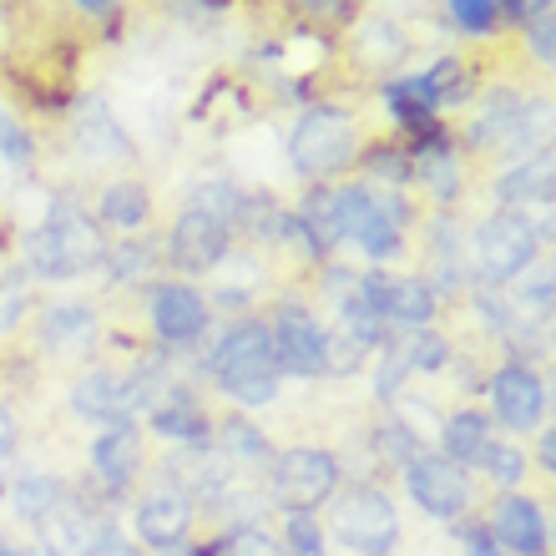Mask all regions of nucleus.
Instances as JSON below:
<instances>
[{"instance_id": "1", "label": "nucleus", "mask_w": 556, "mask_h": 556, "mask_svg": "<svg viewBox=\"0 0 556 556\" xmlns=\"http://www.w3.org/2000/svg\"><path fill=\"white\" fill-rule=\"evenodd\" d=\"M26 253H30V268L41 278H76L106 258L97 223H91L87 213H81V203H72V198L61 207H51V223H41V228L26 238Z\"/></svg>"}, {"instance_id": "2", "label": "nucleus", "mask_w": 556, "mask_h": 556, "mask_svg": "<svg viewBox=\"0 0 556 556\" xmlns=\"http://www.w3.org/2000/svg\"><path fill=\"white\" fill-rule=\"evenodd\" d=\"M213 375H218L223 395H233L238 405H268L278 395V365L264 324H233L213 350Z\"/></svg>"}, {"instance_id": "3", "label": "nucleus", "mask_w": 556, "mask_h": 556, "mask_svg": "<svg viewBox=\"0 0 556 556\" xmlns=\"http://www.w3.org/2000/svg\"><path fill=\"white\" fill-rule=\"evenodd\" d=\"M354 122L339 106H308L289 132V162L304 177H329L354 162Z\"/></svg>"}, {"instance_id": "4", "label": "nucleus", "mask_w": 556, "mask_h": 556, "mask_svg": "<svg viewBox=\"0 0 556 556\" xmlns=\"http://www.w3.org/2000/svg\"><path fill=\"white\" fill-rule=\"evenodd\" d=\"M334 536L344 552L354 556H390L400 546V511L395 501L375 491V485H359L350 496H339L334 506Z\"/></svg>"}, {"instance_id": "5", "label": "nucleus", "mask_w": 556, "mask_h": 556, "mask_svg": "<svg viewBox=\"0 0 556 556\" xmlns=\"http://www.w3.org/2000/svg\"><path fill=\"white\" fill-rule=\"evenodd\" d=\"M339 485V460L319 445H299V451H283L274 460V491L289 511H314L334 496Z\"/></svg>"}, {"instance_id": "6", "label": "nucleus", "mask_w": 556, "mask_h": 556, "mask_svg": "<svg viewBox=\"0 0 556 556\" xmlns=\"http://www.w3.org/2000/svg\"><path fill=\"white\" fill-rule=\"evenodd\" d=\"M405 491L425 516L435 521H455L470 506V481L466 470L445 460V455H410L405 460Z\"/></svg>"}, {"instance_id": "7", "label": "nucleus", "mask_w": 556, "mask_h": 556, "mask_svg": "<svg viewBox=\"0 0 556 556\" xmlns=\"http://www.w3.org/2000/svg\"><path fill=\"white\" fill-rule=\"evenodd\" d=\"M354 293L365 299L384 324H405V329H425L435 319V289L425 278H400V274H365L354 283Z\"/></svg>"}, {"instance_id": "8", "label": "nucleus", "mask_w": 556, "mask_h": 556, "mask_svg": "<svg viewBox=\"0 0 556 556\" xmlns=\"http://www.w3.org/2000/svg\"><path fill=\"white\" fill-rule=\"evenodd\" d=\"M476 258L491 278L527 274L531 258H536V228L521 213H496L476 228Z\"/></svg>"}, {"instance_id": "9", "label": "nucleus", "mask_w": 556, "mask_h": 556, "mask_svg": "<svg viewBox=\"0 0 556 556\" xmlns=\"http://www.w3.org/2000/svg\"><path fill=\"white\" fill-rule=\"evenodd\" d=\"M324 329L319 319L299 304L278 308V324L268 329V344H274V365L283 375H324Z\"/></svg>"}, {"instance_id": "10", "label": "nucleus", "mask_w": 556, "mask_h": 556, "mask_svg": "<svg viewBox=\"0 0 556 556\" xmlns=\"http://www.w3.org/2000/svg\"><path fill=\"white\" fill-rule=\"evenodd\" d=\"M405 228H410L405 198H400L395 188H380L365 198V213L354 223V243H359L375 264H384V258H395V253L405 249Z\"/></svg>"}, {"instance_id": "11", "label": "nucleus", "mask_w": 556, "mask_h": 556, "mask_svg": "<svg viewBox=\"0 0 556 556\" xmlns=\"http://www.w3.org/2000/svg\"><path fill=\"white\" fill-rule=\"evenodd\" d=\"M167 253L182 274H218V264L228 258V228L218 218H203V213H182L167 233Z\"/></svg>"}, {"instance_id": "12", "label": "nucleus", "mask_w": 556, "mask_h": 556, "mask_svg": "<svg viewBox=\"0 0 556 556\" xmlns=\"http://www.w3.org/2000/svg\"><path fill=\"white\" fill-rule=\"evenodd\" d=\"M152 329L162 344H192L207 329V299L188 283H157L152 289Z\"/></svg>"}, {"instance_id": "13", "label": "nucleus", "mask_w": 556, "mask_h": 556, "mask_svg": "<svg viewBox=\"0 0 556 556\" xmlns=\"http://www.w3.org/2000/svg\"><path fill=\"white\" fill-rule=\"evenodd\" d=\"M491 405H496V420L511 425V430H531L542 425L546 415V384L521 365H506L491 375Z\"/></svg>"}, {"instance_id": "14", "label": "nucleus", "mask_w": 556, "mask_h": 556, "mask_svg": "<svg viewBox=\"0 0 556 556\" xmlns=\"http://www.w3.org/2000/svg\"><path fill=\"white\" fill-rule=\"evenodd\" d=\"M491 542L516 556H546L552 531H546L542 506H531V501H521V496L496 501V511H491Z\"/></svg>"}, {"instance_id": "15", "label": "nucleus", "mask_w": 556, "mask_h": 556, "mask_svg": "<svg viewBox=\"0 0 556 556\" xmlns=\"http://www.w3.org/2000/svg\"><path fill=\"white\" fill-rule=\"evenodd\" d=\"M137 466H142V430H137L132 420H117L112 430L97 435V445H91V470H97L102 485L122 491V485L137 476Z\"/></svg>"}, {"instance_id": "16", "label": "nucleus", "mask_w": 556, "mask_h": 556, "mask_svg": "<svg viewBox=\"0 0 556 556\" xmlns=\"http://www.w3.org/2000/svg\"><path fill=\"white\" fill-rule=\"evenodd\" d=\"M72 132H76V147H81L91 162H127L132 157V137H127V127L112 117L106 102H81Z\"/></svg>"}, {"instance_id": "17", "label": "nucleus", "mask_w": 556, "mask_h": 556, "mask_svg": "<svg viewBox=\"0 0 556 556\" xmlns=\"http://www.w3.org/2000/svg\"><path fill=\"white\" fill-rule=\"evenodd\" d=\"M72 405H76V415H87V420L117 425L132 410V384L122 380L117 369H87L72 390Z\"/></svg>"}, {"instance_id": "18", "label": "nucleus", "mask_w": 556, "mask_h": 556, "mask_svg": "<svg viewBox=\"0 0 556 556\" xmlns=\"http://www.w3.org/2000/svg\"><path fill=\"white\" fill-rule=\"evenodd\" d=\"M192 527V501L182 491H152L137 506V536L147 546H177Z\"/></svg>"}, {"instance_id": "19", "label": "nucleus", "mask_w": 556, "mask_h": 556, "mask_svg": "<svg viewBox=\"0 0 556 556\" xmlns=\"http://www.w3.org/2000/svg\"><path fill=\"white\" fill-rule=\"evenodd\" d=\"M552 152H542V157H527L516 162L511 173L496 177V203L506 207V213H516V207H552Z\"/></svg>"}, {"instance_id": "20", "label": "nucleus", "mask_w": 556, "mask_h": 556, "mask_svg": "<svg viewBox=\"0 0 556 556\" xmlns=\"http://www.w3.org/2000/svg\"><path fill=\"white\" fill-rule=\"evenodd\" d=\"M152 430L167 440H192V445H198V440L207 435V415L182 384H167V400L152 405Z\"/></svg>"}, {"instance_id": "21", "label": "nucleus", "mask_w": 556, "mask_h": 556, "mask_svg": "<svg viewBox=\"0 0 556 556\" xmlns=\"http://www.w3.org/2000/svg\"><path fill=\"white\" fill-rule=\"evenodd\" d=\"M405 51H410V41H405V30H400L395 21H365V26L354 30V61L369 66V72H390V66H400Z\"/></svg>"}, {"instance_id": "22", "label": "nucleus", "mask_w": 556, "mask_h": 556, "mask_svg": "<svg viewBox=\"0 0 556 556\" xmlns=\"http://www.w3.org/2000/svg\"><path fill=\"white\" fill-rule=\"evenodd\" d=\"M440 445H445V460L470 466V460H481V451L491 445V420H485L481 410L451 415V420L440 425Z\"/></svg>"}, {"instance_id": "23", "label": "nucleus", "mask_w": 556, "mask_h": 556, "mask_svg": "<svg viewBox=\"0 0 556 556\" xmlns=\"http://www.w3.org/2000/svg\"><path fill=\"white\" fill-rule=\"evenodd\" d=\"M384 106H390V117H395L400 127H410V132H420V127L435 122V102H430V91H425L420 76L390 81V87H384Z\"/></svg>"}, {"instance_id": "24", "label": "nucleus", "mask_w": 556, "mask_h": 556, "mask_svg": "<svg viewBox=\"0 0 556 556\" xmlns=\"http://www.w3.org/2000/svg\"><path fill=\"white\" fill-rule=\"evenodd\" d=\"M97 213H102V223L132 233V228H142L147 223V213H152V198H147V188H137V182H112V188L102 192Z\"/></svg>"}, {"instance_id": "25", "label": "nucleus", "mask_w": 556, "mask_h": 556, "mask_svg": "<svg viewBox=\"0 0 556 556\" xmlns=\"http://www.w3.org/2000/svg\"><path fill=\"white\" fill-rule=\"evenodd\" d=\"M11 501H15V516H21V521L41 527L46 516H51V511L61 506V501H66V491H61V485L51 481V476H26V481H15Z\"/></svg>"}, {"instance_id": "26", "label": "nucleus", "mask_w": 556, "mask_h": 556, "mask_svg": "<svg viewBox=\"0 0 556 556\" xmlns=\"http://www.w3.org/2000/svg\"><path fill=\"white\" fill-rule=\"evenodd\" d=\"M420 81H425V91H430L435 112H440V106H460L470 97V66H466V61H455V56H440L435 66L420 76Z\"/></svg>"}, {"instance_id": "27", "label": "nucleus", "mask_w": 556, "mask_h": 556, "mask_svg": "<svg viewBox=\"0 0 556 556\" xmlns=\"http://www.w3.org/2000/svg\"><path fill=\"white\" fill-rule=\"evenodd\" d=\"M410 167H415V177H420V188H430L435 198H455V192H460V157H455L451 147L410 157Z\"/></svg>"}, {"instance_id": "28", "label": "nucleus", "mask_w": 556, "mask_h": 556, "mask_svg": "<svg viewBox=\"0 0 556 556\" xmlns=\"http://www.w3.org/2000/svg\"><path fill=\"white\" fill-rule=\"evenodd\" d=\"M192 213H203V218H218L223 228H233L238 213H243V192L233 182H203V188H192Z\"/></svg>"}, {"instance_id": "29", "label": "nucleus", "mask_w": 556, "mask_h": 556, "mask_svg": "<svg viewBox=\"0 0 556 556\" xmlns=\"http://www.w3.org/2000/svg\"><path fill=\"white\" fill-rule=\"evenodd\" d=\"M339 319H344V334H354L365 350H375V344H384V319L375 314V308L359 299V293L350 289V299L339 304Z\"/></svg>"}, {"instance_id": "30", "label": "nucleus", "mask_w": 556, "mask_h": 556, "mask_svg": "<svg viewBox=\"0 0 556 556\" xmlns=\"http://www.w3.org/2000/svg\"><path fill=\"white\" fill-rule=\"evenodd\" d=\"M400 359H405V369H440V365H451V344L440 334H430V329H415L405 344H400Z\"/></svg>"}, {"instance_id": "31", "label": "nucleus", "mask_w": 556, "mask_h": 556, "mask_svg": "<svg viewBox=\"0 0 556 556\" xmlns=\"http://www.w3.org/2000/svg\"><path fill=\"white\" fill-rule=\"evenodd\" d=\"M365 162H369V173H380L384 188H405V182H415L410 157H405V147H395V142H380L375 152H365Z\"/></svg>"}, {"instance_id": "32", "label": "nucleus", "mask_w": 556, "mask_h": 556, "mask_svg": "<svg viewBox=\"0 0 556 556\" xmlns=\"http://www.w3.org/2000/svg\"><path fill=\"white\" fill-rule=\"evenodd\" d=\"M365 354H369V350L359 344V339L339 329V334L324 339V375H350V369L365 365Z\"/></svg>"}, {"instance_id": "33", "label": "nucleus", "mask_w": 556, "mask_h": 556, "mask_svg": "<svg viewBox=\"0 0 556 556\" xmlns=\"http://www.w3.org/2000/svg\"><path fill=\"white\" fill-rule=\"evenodd\" d=\"M481 466H485V476H491L496 485H516L521 476H527V460H521V451H516V445H496V440H491V445L481 451Z\"/></svg>"}, {"instance_id": "34", "label": "nucleus", "mask_w": 556, "mask_h": 556, "mask_svg": "<svg viewBox=\"0 0 556 556\" xmlns=\"http://www.w3.org/2000/svg\"><path fill=\"white\" fill-rule=\"evenodd\" d=\"M0 157L11 162V167H30V162H36V142H30V132L5 106H0Z\"/></svg>"}, {"instance_id": "35", "label": "nucleus", "mask_w": 556, "mask_h": 556, "mask_svg": "<svg viewBox=\"0 0 556 556\" xmlns=\"http://www.w3.org/2000/svg\"><path fill=\"white\" fill-rule=\"evenodd\" d=\"M218 435H223V445H228L238 460H268V440L258 435L249 420H223Z\"/></svg>"}, {"instance_id": "36", "label": "nucleus", "mask_w": 556, "mask_h": 556, "mask_svg": "<svg viewBox=\"0 0 556 556\" xmlns=\"http://www.w3.org/2000/svg\"><path fill=\"white\" fill-rule=\"evenodd\" d=\"M218 556H289V552H283V542H278V536H268V531L238 527L233 536L218 546Z\"/></svg>"}, {"instance_id": "37", "label": "nucleus", "mask_w": 556, "mask_h": 556, "mask_svg": "<svg viewBox=\"0 0 556 556\" xmlns=\"http://www.w3.org/2000/svg\"><path fill=\"white\" fill-rule=\"evenodd\" d=\"M451 21H455V30L491 36L496 30V0H451Z\"/></svg>"}, {"instance_id": "38", "label": "nucleus", "mask_w": 556, "mask_h": 556, "mask_svg": "<svg viewBox=\"0 0 556 556\" xmlns=\"http://www.w3.org/2000/svg\"><path fill=\"white\" fill-rule=\"evenodd\" d=\"M289 556H324V536L314 527V516L308 511H293L289 516V542H283Z\"/></svg>"}, {"instance_id": "39", "label": "nucleus", "mask_w": 556, "mask_h": 556, "mask_svg": "<svg viewBox=\"0 0 556 556\" xmlns=\"http://www.w3.org/2000/svg\"><path fill=\"white\" fill-rule=\"evenodd\" d=\"M91 324V314H87V304H61V308H51L46 314V339H66V334H76V329H87Z\"/></svg>"}, {"instance_id": "40", "label": "nucleus", "mask_w": 556, "mask_h": 556, "mask_svg": "<svg viewBox=\"0 0 556 556\" xmlns=\"http://www.w3.org/2000/svg\"><path fill=\"white\" fill-rule=\"evenodd\" d=\"M112 278H117V283H127V278H142L147 268H152V249H147V243H127V249H117L112 253Z\"/></svg>"}, {"instance_id": "41", "label": "nucleus", "mask_w": 556, "mask_h": 556, "mask_svg": "<svg viewBox=\"0 0 556 556\" xmlns=\"http://www.w3.org/2000/svg\"><path fill=\"white\" fill-rule=\"evenodd\" d=\"M496 15H506L511 26H531V21L552 15V0H496Z\"/></svg>"}, {"instance_id": "42", "label": "nucleus", "mask_w": 556, "mask_h": 556, "mask_svg": "<svg viewBox=\"0 0 556 556\" xmlns=\"http://www.w3.org/2000/svg\"><path fill=\"white\" fill-rule=\"evenodd\" d=\"M527 41H531V56L542 61V66H552V61H556V30H552V15L531 21V26H527Z\"/></svg>"}, {"instance_id": "43", "label": "nucleus", "mask_w": 556, "mask_h": 556, "mask_svg": "<svg viewBox=\"0 0 556 556\" xmlns=\"http://www.w3.org/2000/svg\"><path fill=\"white\" fill-rule=\"evenodd\" d=\"M87 556H142V552H137V542H127L117 527H102L97 536H91Z\"/></svg>"}, {"instance_id": "44", "label": "nucleus", "mask_w": 556, "mask_h": 556, "mask_svg": "<svg viewBox=\"0 0 556 556\" xmlns=\"http://www.w3.org/2000/svg\"><path fill=\"white\" fill-rule=\"evenodd\" d=\"M15 435H21V430H15V415L5 410V405H0V470L11 466V455H15Z\"/></svg>"}, {"instance_id": "45", "label": "nucleus", "mask_w": 556, "mask_h": 556, "mask_svg": "<svg viewBox=\"0 0 556 556\" xmlns=\"http://www.w3.org/2000/svg\"><path fill=\"white\" fill-rule=\"evenodd\" d=\"M466 556H506L496 542H491V531L481 527H466Z\"/></svg>"}, {"instance_id": "46", "label": "nucleus", "mask_w": 556, "mask_h": 556, "mask_svg": "<svg viewBox=\"0 0 556 556\" xmlns=\"http://www.w3.org/2000/svg\"><path fill=\"white\" fill-rule=\"evenodd\" d=\"M304 11H314V15H344L350 11V0H299Z\"/></svg>"}, {"instance_id": "47", "label": "nucleus", "mask_w": 556, "mask_h": 556, "mask_svg": "<svg viewBox=\"0 0 556 556\" xmlns=\"http://www.w3.org/2000/svg\"><path fill=\"white\" fill-rule=\"evenodd\" d=\"M556 466V440H552V430L542 435V470H552Z\"/></svg>"}, {"instance_id": "48", "label": "nucleus", "mask_w": 556, "mask_h": 556, "mask_svg": "<svg viewBox=\"0 0 556 556\" xmlns=\"http://www.w3.org/2000/svg\"><path fill=\"white\" fill-rule=\"evenodd\" d=\"M76 5H81V11H87V15H106V11H112V5H117V0H76Z\"/></svg>"}, {"instance_id": "49", "label": "nucleus", "mask_w": 556, "mask_h": 556, "mask_svg": "<svg viewBox=\"0 0 556 556\" xmlns=\"http://www.w3.org/2000/svg\"><path fill=\"white\" fill-rule=\"evenodd\" d=\"M15 556H51L46 546H15Z\"/></svg>"}, {"instance_id": "50", "label": "nucleus", "mask_w": 556, "mask_h": 556, "mask_svg": "<svg viewBox=\"0 0 556 556\" xmlns=\"http://www.w3.org/2000/svg\"><path fill=\"white\" fill-rule=\"evenodd\" d=\"M177 556H218V546H198V552H177Z\"/></svg>"}, {"instance_id": "51", "label": "nucleus", "mask_w": 556, "mask_h": 556, "mask_svg": "<svg viewBox=\"0 0 556 556\" xmlns=\"http://www.w3.org/2000/svg\"><path fill=\"white\" fill-rule=\"evenodd\" d=\"M0 556H15V546H5V542H0Z\"/></svg>"}]
</instances>
